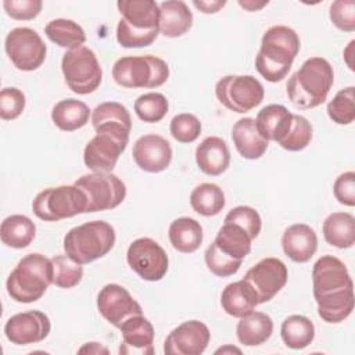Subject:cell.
Wrapping results in <instances>:
<instances>
[{"instance_id":"obj_37","label":"cell","mask_w":355,"mask_h":355,"mask_svg":"<svg viewBox=\"0 0 355 355\" xmlns=\"http://www.w3.org/2000/svg\"><path fill=\"white\" fill-rule=\"evenodd\" d=\"M327 115L337 125H349L355 119V87L348 86L337 92L327 104Z\"/></svg>"},{"instance_id":"obj_31","label":"cell","mask_w":355,"mask_h":355,"mask_svg":"<svg viewBox=\"0 0 355 355\" xmlns=\"http://www.w3.org/2000/svg\"><path fill=\"white\" fill-rule=\"evenodd\" d=\"M214 243L226 255L243 261L251 251L252 239L241 226L225 222L218 230Z\"/></svg>"},{"instance_id":"obj_33","label":"cell","mask_w":355,"mask_h":355,"mask_svg":"<svg viewBox=\"0 0 355 355\" xmlns=\"http://www.w3.org/2000/svg\"><path fill=\"white\" fill-rule=\"evenodd\" d=\"M280 336L286 347L291 349H304L315 338V326L304 315H291L280 326Z\"/></svg>"},{"instance_id":"obj_42","label":"cell","mask_w":355,"mask_h":355,"mask_svg":"<svg viewBox=\"0 0 355 355\" xmlns=\"http://www.w3.org/2000/svg\"><path fill=\"white\" fill-rule=\"evenodd\" d=\"M105 122H115L122 123L126 128L132 129V118L125 105L116 101H105L98 104L92 112V125L93 128L105 123Z\"/></svg>"},{"instance_id":"obj_14","label":"cell","mask_w":355,"mask_h":355,"mask_svg":"<svg viewBox=\"0 0 355 355\" xmlns=\"http://www.w3.org/2000/svg\"><path fill=\"white\" fill-rule=\"evenodd\" d=\"M126 261L130 269L147 282L161 280L166 275L169 266L165 250L150 237H139L133 240L128 247Z\"/></svg>"},{"instance_id":"obj_51","label":"cell","mask_w":355,"mask_h":355,"mask_svg":"<svg viewBox=\"0 0 355 355\" xmlns=\"http://www.w3.org/2000/svg\"><path fill=\"white\" fill-rule=\"evenodd\" d=\"M354 44H355V40H351L349 43H348V46H347V49L344 50V60H345V62H347V65H348V68L352 71L354 69V65H352V53H354Z\"/></svg>"},{"instance_id":"obj_28","label":"cell","mask_w":355,"mask_h":355,"mask_svg":"<svg viewBox=\"0 0 355 355\" xmlns=\"http://www.w3.org/2000/svg\"><path fill=\"white\" fill-rule=\"evenodd\" d=\"M168 237L176 251L191 254L197 251L202 244V226L193 218L182 216L169 225Z\"/></svg>"},{"instance_id":"obj_43","label":"cell","mask_w":355,"mask_h":355,"mask_svg":"<svg viewBox=\"0 0 355 355\" xmlns=\"http://www.w3.org/2000/svg\"><path fill=\"white\" fill-rule=\"evenodd\" d=\"M223 222H232L241 226L252 240L258 237L262 227V220L258 211L248 205H239L232 208L225 216Z\"/></svg>"},{"instance_id":"obj_8","label":"cell","mask_w":355,"mask_h":355,"mask_svg":"<svg viewBox=\"0 0 355 355\" xmlns=\"http://www.w3.org/2000/svg\"><path fill=\"white\" fill-rule=\"evenodd\" d=\"M112 78L126 89H154L168 80L169 67L155 55H126L115 61Z\"/></svg>"},{"instance_id":"obj_22","label":"cell","mask_w":355,"mask_h":355,"mask_svg":"<svg viewBox=\"0 0 355 355\" xmlns=\"http://www.w3.org/2000/svg\"><path fill=\"white\" fill-rule=\"evenodd\" d=\"M196 162L208 176L222 175L230 164V151L226 141L218 136L205 137L196 148Z\"/></svg>"},{"instance_id":"obj_3","label":"cell","mask_w":355,"mask_h":355,"mask_svg":"<svg viewBox=\"0 0 355 355\" xmlns=\"http://www.w3.org/2000/svg\"><path fill=\"white\" fill-rule=\"evenodd\" d=\"M122 18L116 25V40L122 47H147L159 35V4L154 0H119Z\"/></svg>"},{"instance_id":"obj_47","label":"cell","mask_w":355,"mask_h":355,"mask_svg":"<svg viewBox=\"0 0 355 355\" xmlns=\"http://www.w3.org/2000/svg\"><path fill=\"white\" fill-rule=\"evenodd\" d=\"M336 200L347 207L355 205V172L348 171L341 173L333 184Z\"/></svg>"},{"instance_id":"obj_39","label":"cell","mask_w":355,"mask_h":355,"mask_svg":"<svg viewBox=\"0 0 355 355\" xmlns=\"http://www.w3.org/2000/svg\"><path fill=\"white\" fill-rule=\"evenodd\" d=\"M312 140V126L311 122L298 114L293 115V123L286 135V137L279 143V146L287 151H302L309 146Z\"/></svg>"},{"instance_id":"obj_21","label":"cell","mask_w":355,"mask_h":355,"mask_svg":"<svg viewBox=\"0 0 355 355\" xmlns=\"http://www.w3.org/2000/svg\"><path fill=\"white\" fill-rule=\"evenodd\" d=\"M282 247L291 261L305 263L318 250V236L309 225L294 223L283 232Z\"/></svg>"},{"instance_id":"obj_40","label":"cell","mask_w":355,"mask_h":355,"mask_svg":"<svg viewBox=\"0 0 355 355\" xmlns=\"http://www.w3.org/2000/svg\"><path fill=\"white\" fill-rule=\"evenodd\" d=\"M204 259H205V265H207L208 270L218 277L233 276L234 273L239 272L241 262H243L240 259H234V258L226 255L225 252H222L214 241L208 245V248L204 254Z\"/></svg>"},{"instance_id":"obj_34","label":"cell","mask_w":355,"mask_h":355,"mask_svg":"<svg viewBox=\"0 0 355 355\" xmlns=\"http://www.w3.org/2000/svg\"><path fill=\"white\" fill-rule=\"evenodd\" d=\"M44 33L53 43L68 50L82 47L86 42L83 28L78 22L67 18L51 19L44 26Z\"/></svg>"},{"instance_id":"obj_11","label":"cell","mask_w":355,"mask_h":355,"mask_svg":"<svg viewBox=\"0 0 355 355\" xmlns=\"http://www.w3.org/2000/svg\"><path fill=\"white\" fill-rule=\"evenodd\" d=\"M215 94L227 110L245 114L262 103L265 90L252 75H226L216 82Z\"/></svg>"},{"instance_id":"obj_23","label":"cell","mask_w":355,"mask_h":355,"mask_svg":"<svg viewBox=\"0 0 355 355\" xmlns=\"http://www.w3.org/2000/svg\"><path fill=\"white\" fill-rule=\"evenodd\" d=\"M293 115L294 114L282 104H269L257 114V130L265 140L279 144L291 128Z\"/></svg>"},{"instance_id":"obj_2","label":"cell","mask_w":355,"mask_h":355,"mask_svg":"<svg viewBox=\"0 0 355 355\" xmlns=\"http://www.w3.org/2000/svg\"><path fill=\"white\" fill-rule=\"evenodd\" d=\"M300 36L286 25H275L266 29L261 39V49L255 57L258 73L268 82L283 80L300 51Z\"/></svg>"},{"instance_id":"obj_17","label":"cell","mask_w":355,"mask_h":355,"mask_svg":"<svg viewBox=\"0 0 355 355\" xmlns=\"http://www.w3.org/2000/svg\"><path fill=\"white\" fill-rule=\"evenodd\" d=\"M50 330L51 322L49 316L39 309L17 313L4 324V334L7 340L15 345L40 343L47 338Z\"/></svg>"},{"instance_id":"obj_36","label":"cell","mask_w":355,"mask_h":355,"mask_svg":"<svg viewBox=\"0 0 355 355\" xmlns=\"http://www.w3.org/2000/svg\"><path fill=\"white\" fill-rule=\"evenodd\" d=\"M168 100L162 93L150 92L139 96L135 101L137 118L146 123H157L168 114Z\"/></svg>"},{"instance_id":"obj_30","label":"cell","mask_w":355,"mask_h":355,"mask_svg":"<svg viewBox=\"0 0 355 355\" xmlns=\"http://www.w3.org/2000/svg\"><path fill=\"white\" fill-rule=\"evenodd\" d=\"M90 116V108L76 98L61 100L51 110L54 125L64 132H73L83 128Z\"/></svg>"},{"instance_id":"obj_5","label":"cell","mask_w":355,"mask_h":355,"mask_svg":"<svg viewBox=\"0 0 355 355\" xmlns=\"http://www.w3.org/2000/svg\"><path fill=\"white\" fill-rule=\"evenodd\" d=\"M54 269L50 258L39 252L25 255L10 273L6 288L8 295L21 304L40 300L53 284Z\"/></svg>"},{"instance_id":"obj_25","label":"cell","mask_w":355,"mask_h":355,"mask_svg":"<svg viewBox=\"0 0 355 355\" xmlns=\"http://www.w3.org/2000/svg\"><path fill=\"white\" fill-rule=\"evenodd\" d=\"M220 305L223 311L233 318H243L255 311L259 305L254 288L244 280L229 283L220 294Z\"/></svg>"},{"instance_id":"obj_29","label":"cell","mask_w":355,"mask_h":355,"mask_svg":"<svg viewBox=\"0 0 355 355\" xmlns=\"http://www.w3.org/2000/svg\"><path fill=\"white\" fill-rule=\"evenodd\" d=\"M322 232L327 244L351 248L355 244V218L349 212H333L324 219Z\"/></svg>"},{"instance_id":"obj_26","label":"cell","mask_w":355,"mask_h":355,"mask_svg":"<svg viewBox=\"0 0 355 355\" xmlns=\"http://www.w3.org/2000/svg\"><path fill=\"white\" fill-rule=\"evenodd\" d=\"M193 12L182 0H166L159 4V33L166 37H179L190 31Z\"/></svg>"},{"instance_id":"obj_6","label":"cell","mask_w":355,"mask_h":355,"mask_svg":"<svg viewBox=\"0 0 355 355\" xmlns=\"http://www.w3.org/2000/svg\"><path fill=\"white\" fill-rule=\"evenodd\" d=\"M116 240L115 229L104 220H92L72 227L64 236V251L80 265L107 255Z\"/></svg>"},{"instance_id":"obj_19","label":"cell","mask_w":355,"mask_h":355,"mask_svg":"<svg viewBox=\"0 0 355 355\" xmlns=\"http://www.w3.org/2000/svg\"><path fill=\"white\" fill-rule=\"evenodd\" d=\"M132 157L141 171L158 173L169 166L172 161V147L169 141L159 135H143L135 141Z\"/></svg>"},{"instance_id":"obj_4","label":"cell","mask_w":355,"mask_h":355,"mask_svg":"<svg viewBox=\"0 0 355 355\" xmlns=\"http://www.w3.org/2000/svg\"><path fill=\"white\" fill-rule=\"evenodd\" d=\"M334 83V72L323 57H311L302 62L286 85L288 100L302 108L311 110L323 104Z\"/></svg>"},{"instance_id":"obj_46","label":"cell","mask_w":355,"mask_h":355,"mask_svg":"<svg viewBox=\"0 0 355 355\" xmlns=\"http://www.w3.org/2000/svg\"><path fill=\"white\" fill-rule=\"evenodd\" d=\"M40 0H4L3 8L8 17L17 21H31L42 11Z\"/></svg>"},{"instance_id":"obj_13","label":"cell","mask_w":355,"mask_h":355,"mask_svg":"<svg viewBox=\"0 0 355 355\" xmlns=\"http://www.w3.org/2000/svg\"><path fill=\"white\" fill-rule=\"evenodd\" d=\"M4 49L12 65L25 72L40 68L47 54L46 43L40 35L26 26L11 29L6 36Z\"/></svg>"},{"instance_id":"obj_15","label":"cell","mask_w":355,"mask_h":355,"mask_svg":"<svg viewBox=\"0 0 355 355\" xmlns=\"http://www.w3.org/2000/svg\"><path fill=\"white\" fill-rule=\"evenodd\" d=\"M255 291L258 302L270 301L287 283L288 270L286 263L273 257L258 261L243 277Z\"/></svg>"},{"instance_id":"obj_7","label":"cell","mask_w":355,"mask_h":355,"mask_svg":"<svg viewBox=\"0 0 355 355\" xmlns=\"http://www.w3.org/2000/svg\"><path fill=\"white\" fill-rule=\"evenodd\" d=\"M96 135L83 150V162L93 172H111L129 143L132 129L122 123L105 122L94 128Z\"/></svg>"},{"instance_id":"obj_45","label":"cell","mask_w":355,"mask_h":355,"mask_svg":"<svg viewBox=\"0 0 355 355\" xmlns=\"http://www.w3.org/2000/svg\"><path fill=\"white\" fill-rule=\"evenodd\" d=\"M330 21L343 32L355 31V1L354 0H336L330 4Z\"/></svg>"},{"instance_id":"obj_27","label":"cell","mask_w":355,"mask_h":355,"mask_svg":"<svg viewBox=\"0 0 355 355\" xmlns=\"http://www.w3.org/2000/svg\"><path fill=\"white\" fill-rule=\"evenodd\" d=\"M273 333L272 318L263 312L252 311L240 318L236 334L240 344L245 347H257L266 343Z\"/></svg>"},{"instance_id":"obj_10","label":"cell","mask_w":355,"mask_h":355,"mask_svg":"<svg viewBox=\"0 0 355 355\" xmlns=\"http://www.w3.org/2000/svg\"><path fill=\"white\" fill-rule=\"evenodd\" d=\"M67 86L79 96L96 92L103 80V69L94 51L86 46L67 50L61 60Z\"/></svg>"},{"instance_id":"obj_12","label":"cell","mask_w":355,"mask_h":355,"mask_svg":"<svg viewBox=\"0 0 355 355\" xmlns=\"http://www.w3.org/2000/svg\"><path fill=\"white\" fill-rule=\"evenodd\" d=\"M87 197L86 212L114 209L126 197L125 183L112 172H92L82 175L73 183Z\"/></svg>"},{"instance_id":"obj_52","label":"cell","mask_w":355,"mask_h":355,"mask_svg":"<svg viewBox=\"0 0 355 355\" xmlns=\"http://www.w3.org/2000/svg\"><path fill=\"white\" fill-rule=\"evenodd\" d=\"M226 352H237V354H241V349L240 348H236V347H232V345H225L219 349L215 351V354H226Z\"/></svg>"},{"instance_id":"obj_18","label":"cell","mask_w":355,"mask_h":355,"mask_svg":"<svg viewBox=\"0 0 355 355\" xmlns=\"http://www.w3.org/2000/svg\"><path fill=\"white\" fill-rule=\"evenodd\" d=\"M209 340L211 333L204 322L186 320L166 336L164 352L166 355H200L207 349Z\"/></svg>"},{"instance_id":"obj_20","label":"cell","mask_w":355,"mask_h":355,"mask_svg":"<svg viewBox=\"0 0 355 355\" xmlns=\"http://www.w3.org/2000/svg\"><path fill=\"white\" fill-rule=\"evenodd\" d=\"M122 334V344L119 354L128 355H153L154 354V326L151 322L140 315L128 318L119 327Z\"/></svg>"},{"instance_id":"obj_48","label":"cell","mask_w":355,"mask_h":355,"mask_svg":"<svg viewBox=\"0 0 355 355\" xmlns=\"http://www.w3.org/2000/svg\"><path fill=\"white\" fill-rule=\"evenodd\" d=\"M193 4L204 14H215L226 6V1L225 0H211V1L209 0H200V1L194 0Z\"/></svg>"},{"instance_id":"obj_41","label":"cell","mask_w":355,"mask_h":355,"mask_svg":"<svg viewBox=\"0 0 355 355\" xmlns=\"http://www.w3.org/2000/svg\"><path fill=\"white\" fill-rule=\"evenodd\" d=\"M169 132L172 137L179 143H193L201 133L200 119L189 112L178 114L169 123Z\"/></svg>"},{"instance_id":"obj_16","label":"cell","mask_w":355,"mask_h":355,"mask_svg":"<svg viewBox=\"0 0 355 355\" xmlns=\"http://www.w3.org/2000/svg\"><path fill=\"white\" fill-rule=\"evenodd\" d=\"M97 309L100 315L114 327L121 324L133 315L143 313L140 304L121 284H105L97 294Z\"/></svg>"},{"instance_id":"obj_24","label":"cell","mask_w":355,"mask_h":355,"mask_svg":"<svg viewBox=\"0 0 355 355\" xmlns=\"http://www.w3.org/2000/svg\"><path fill=\"white\" fill-rule=\"evenodd\" d=\"M232 140L239 154L245 159H258L268 150L265 140L255 126V119L245 116L239 119L232 128Z\"/></svg>"},{"instance_id":"obj_38","label":"cell","mask_w":355,"mask_h":355,"mask_svg":"<svg viewBox=\"0 0 355 355\" xmlns=\"http://www.w3.org/2000/svg\"><path fill=\"white\" fill-rule=\"evenodd\" d=\"M54 277L53 284L60 288H72L78 286L83 277V265L75 262L72 258L65 255H55L51 258Z\"/></svg>"},{"instance_id":"obj_35","label":"cell","mask_w":355,"mask_h":355,"mask_svg":"<svg viewBox=\"0 0 355 355\" xmlns=\"http://www.w3.org/2000/svg\"><path fill=\"white\" fill-rule=\"evenodd\" d=\"M226 200L223 190L215 183H201L190 194L193 211L202 216H215L225 208Z\"/></svg>"},{"instance_id":"obj_9","label":"cell","mask_w":355,"mask_h":355,"mask_svg":"<svg viewBox=\"0 0 355 355\" xmlns=\"http://www.w3.org/2000/svg\"><path fill=\"white\" fill-rule=\"evenodd\" d=\"M87 197L75 184H62L42 190L32 202L33 214L44 222H58L85 214Z\"/></svg>"},{"instance_id":"obj_49","label":"cell","mask_w":355,"mask_h":355,"mask_svg":"<svg viewBox=\"0 0 355 355\" xmlns=\"http://www.w3.org/2000/svg\"><path fill=\"white\" fill-rule=\"evenodd\" d=\"M79 354H108V348L104 347L101 343H96V341H92V343H86L83 344L79 349H78Z\"/></svg>"},{"instance_id":"obj_44","label":"cell","mask_w":355,"mask_h":355,"mask_svg":"<svg viewBox=\"0 0 355 355\" xmlns=\"http://www.w3.org/2000/svg\"><path fill=\"white\" fill-rule=\"evenodd\" d=\"M25 94L17 87H4L0 92V118L12 121L25 110Z\"/></svg>"},{"instance_id":"obj_1","label":"cell","mask_w":355,"mask_h":355,"mask_svg":"<svg viewBox=\"0 0 355 355\" xmlns=\"http://www.w3.org/2000/svg\"><path fill=\"white\" fill-rule=\"evenodd\" d=\"M313 298L318 315L327 323L344 322L354 311V283L345 263L334 255H322L312 268Z\"/></svg>"},{"instance_id":"obj_32","label":"cell","mask_w":355,"mask_h":355,"mask_svg":"<svg viewBox=\"0 0 355 355\" xmlns=\"http://www.w3.org/2000/svg\"><path fill=\"white\" fill-rule=\"evenodd\" d=\"M36 236V226L25 215L15 214L7 216L0 226V237L7 247L21 250L28 247Z\"/></svg>"},{"instance_id":"obj_50","label":"cell","mask_w":355,"mask_h":355,"mask_svg":"<svg viewBox=\"0 0 355 355\" xmlns=\"http://www.w3.org/2000/svg\"><path fill=\"white\" fill-rule=\"evenodd\" d=\"M269 1H252V0H248V1H239V6L243 7L244 10L247 11H259L261 8H263L265 6H268Z\"/></svg>"}]
</instances>
